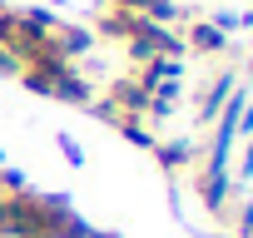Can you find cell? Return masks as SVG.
<instances>
[{
  "label": "cell",
  "mask_w": 253,
  "mask_h": 238,
  "mask_svg": "<svg viewBox=\"0 0 253 238\" xmlns=\"http://www.w3.org/2000/svg\"><path fill=\"white\" fill-rule=\"evenodd\" d=\"M0 75H20V60L10 50H0Z\"/></svg>",
  "instance_id": "1"
}]
</instances>
